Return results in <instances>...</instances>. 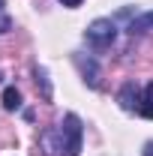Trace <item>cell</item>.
<instances>
[{
	"mask_svg": "<svg viewBox=\"0 0 153 156\" xmlns=\"http://www.w3.org/2000/svg\"><path fill=\"white\" fill-rule=\"evenodd\" d=\"M141 96H144V90H138L135 81H126L120 87V93H117V102H120L123 111H138L141 108Z\"/></svg>",
	"mask_w": 153,
	"mask_h": 156,
	"instance_id": "277c9868",
	"label": "cell"
},
{
	"mask_svg": "<svg viewBox=\"0 0 153 156\" xmlns=\"http://www.w3.org/2000/svg\"><path fill=\"white\" fill-rule=\"evenodd\" d=\"M87 42H90V48H96V51H105V48H111L117 39V24L111 18H96L90 27H87Z\"/></svg>",
	"mask_w": 153,
	"mask_h": 156,
	"instance_id": "7a4b0ae2",
	"label": "cell"
},
{
	"mask_svg": "<svg viewBox=\"0 0 153 156\" xmlns=\"http://www.w3.org/2000/svg\"><path fill=\"white\" fill-rule=\"evenodd\" d=\"M63 6H69V9H75V6H81V0H60Z\"/></svg>",
	"mask_w": 153,
	"mask_h": 156,
	"instance_id": "30bf717a",
	"label": "cell"
},
{
	"mask_svg": "<svg viewBox=\"0 0 153 156\" xmlns=\"http://www.w3.org/2000/svg\"><path fill=\"white\" fill-rule=\"evenodd\" d=\"M36 81L42 84V96L51 99V84H48V75H45V69H39V66H36Z\"/></svg>",
	"mask_w": 153,
	"mask_h": 156,
	"instance_id": "ba28073f",
	"label": "cell"
},
{
	"mask_svg": "<svg viewBox=\"0 0 153 156\" xmlns=\"http://www.w3.org/2000/svg\"><path fill=\"white\" fill-rule=\"evenodd\" d=\"M141 156H153V141H147V144H144V150H141Z\"/></svg>",
	"mask_w": 153,
	"mask_h": 156,
	"instance_id": "9c48e42d",
	"label": "cell"
},
{
	"mask_svg": "<svg viewBox=\"0 0 153 156\" xmlns=\"http://www.w3.org/2000/svg\"><path fill=\"white\" fill-rule=\"evenodd\" d=\"M138 114L153 120V81L144 87V96H141V108H138Z\"/></svg>",
	"mask_w": 153,
	"mask_h": 156,
	"instance_id": "8992f818",
	"label": "cell"
},
{
	"mask_svg": "<svg viewBox=\"0 0 153 156\" xmlns=\"http://www.w3.org/2000/svg\"><path fill=\"white\" fill-rule=\"evenodd\" d=\"M75 63H78V69H81V75H84V84L96 90V87L102 84V69H99V63H96L93 57H84V54H75Z\"/></svg>",
	"mask_w": 153,
	"mask_h": 156,
	"instance_id": "3957f363",
	"label": "cell"
},
{
	"mask_svg": "<svg viewBox=\"0 0 153 156\" xmlns=\"http://www.w3.org/2000/svg\"><path fill=\"white\" fill-rule=\"evenodd\" d=\"M129 36H150L153 33V12H141V15H135L129 21Z\"/></svg>",
	"mask_w": 153,
	"mask_h": 156,
	"instance_id": "5b68a950",
	"label": "cell"
},
{
	"mask_svg": "<svg viewBox=\"0 0 153 156\" xmlns=\"http://www.w3.org/2000/svg\"><path fill=\"white\" fill-rule=\"evenodd\" d=\"M0 102H3V108H6V111H18V108H21V93L15 90V87H6Z\"/></svg>",
	"mask_w": 153,
	"mask_h": 156,
	"instance_id": "52a82bcc",
	"label": "cell"
},
{
	"mask_svg": "<svg viewBox=\"0 0 153 156\" xmlns=\"http://www.w3.org/2000/svg\"><path fill=\"white\" fill-rule=\"evenodd\" d=\"M9 30V18H0V33H6Z\"/></svg>",
	"mask_w": 153,
	"mask_h": 156,
	"instance_id": "8fae6325",
	"label": "cell"
},
{
	"mask_svg": "<svg viewBox=\"0 0 153 156\" xmlns=\"http://www.w3.org/2000/svg\"><path fill=\"white\" fill-rule=\"evenodd\" d=\"M81 138H84L81 117L78 114H66L63 123L48 126V129L39 135V144H42V153L45 156H78L81 153Z\"/></svg>",
	"mask_w": 153,
	"mask_h": 156,
	"instance_id": "6da1fadb",
	"label": "cell"
},
{
	"mask_svg": "<svg viewBox=\"0 0 153 156\" xmlns=\"http://www.w3.org/2000/svg\"><path fill=\"white\" fill-rule=\"evenodd\" d=\"M3 3H6V0H0V9H3Z\"/></svg>",
	"mask_w": 153,
	"mask_h": 156,
	"instance_id": "7c38bea8",
	"label": "cell"
}]
</instances>
